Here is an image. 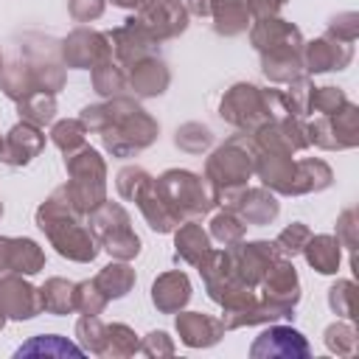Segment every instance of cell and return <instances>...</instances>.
Returning a JSON list of instances; mask_svg holds the SVG:
<instances>
[{
	"instance_id": "cell-1",
	"label": "cell",
	"mask_w": 359,
	"mask_h": 359,
	"mask_svg": "<svg viewBox=\"0 0 359 359\" xmlns=\"http://www.w3.org/2000/svg\"><path fill=\"white\" fill-rule=\"evenodd\" d=\"M36 348H42V351H56V353H79V348H73V345H67V342H59V345H50V342H31V345H25L20 353H34Z\"/></svg>"
}]
</instances>
